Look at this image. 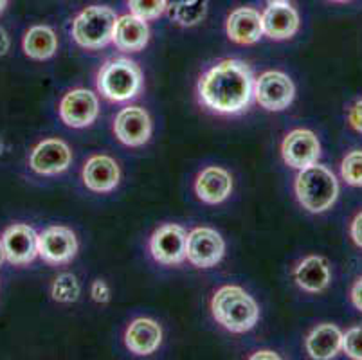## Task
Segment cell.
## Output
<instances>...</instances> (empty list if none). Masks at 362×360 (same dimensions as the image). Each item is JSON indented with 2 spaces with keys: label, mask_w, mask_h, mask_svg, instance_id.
<instances>
[{
  "label": "cell",
  "mask_w": 362,
  "mask_h": 360,
  "mask_svg": "<svg viewBox=\"0 0 362 360\" xmlns=\"http://www.w3.org/2000/svg\"><path fill=\"white\" fill-rule=\"evenodd\" d=\"M200 103L216 114H240L251 105L255 78L242 59L227 58L213 65L199 79Z\"/></svg>",
  "instance_id": "6da1fadb"
},
{
  "label": "cell",
  "mask_w": 362,
  "mask_h": 360,
  "mask_svg": "<svg viewBox=\"0 0 362 360\" xmlns=\"http://www.w3.org/2000/svg\"><path fill=\"white\" fill-rule=\"evenodd\" d=\"M211 313L222 328L231 333H245L259 321V306L255 297L236 285H226L211 299Z\"/></svg>",
  "instance_id": "7a4b0ae2"
},
{
  "label": "cell",
  "mask_w": 362,
  "mask_h": 360,
  "mask_svg": "<svg viewBox=\"0 0 362 360\" xmlns=\"http://www.w3.org/2000/svg\"><path fill=\"white\" fill-rule=\"evenodd\" d=\"M294 190L303 209L314 214L332 209L339 197V182L335 175L327 166L317 163L299 170Z\"/></svg>",
  "instance_id": "3957f363"
},
{
  "label": "cell",
  "mask_w": 362,
  "mask_h": 360,
  "mask_svg": "<svg viewBox=\"0 0 362 360\" xmlns=\"http://www.w3.org/2000/svg\"><path fill=\"white\" fill-rule=\"evenodd\" d=\"M96 85L100 94L108 101H130L143 88V71L136 62L128 58L108 59L98 72Z\"/></svg>",
  "instance_id": "277c9868"
},
{
  "label": "cell",
  "mask_w": 362,
  "mask_h": 360,
  "mask_svg": "<svg viewBox=\"0 0 362 360\" xmlns=\"http://www.w3.org/2000/svg\"><path fill=\"white\" fill-rule=\"evenodd\" d=\"M116 22V11L108 6H88L72 22V38L83 49H103L112 44Z\"/></svg>",
  "instance_id": "5b68a950"
},
{
  "label": "cell",
  "mask_w": 362,
  "mask_h": 360,
  "mask_svg": "<svg viewBox=\"0 0 362 360\" xmlns=\"http://www.w3.org/2000/svg\"><path fill=\"white\" fill-rule=\"evenodd\" d=\"M296 87L292 79L281 71H267L255 79V98L262 108L281 112L294 101Z\"/></svg>",
  "instance_id": "8992f818"
},
{
  "label": "cell",
  "mask_w": 362,
  "mask_h": 360,
  "mask_svg": "<svg viewBox=\"0 0 362 360\" xmlns=\"http://www.w3.org/2000/svg\"><path fill=\"white\" fill-rule=\"evenodd\" d=\"M226 242L218 231L211 227H197L187 233L186 260L197 269H211L222 262Z\"/></svg>",
  "instance_id": "52a82bcc"
},
{
  "label": "cell",
  "mask_w": 362,
  "mask_h": 360,
  "mask_svg": "<svg viewBox=\"0 0 362 360\" xmlns=\"http://www.w3.org/2000/svg\"><path fill=\"white\" fill-rule=\"evenodd\" d=\"M281 157L288 168L303 170L315 164L321 157V143L317 135L307 128H296L285 135L281 143Z\"/></svg>",
  "instance_id": "ba28073f"
},
{
  "label": "cell",
  "mask_w": 362,
  "mask_h": 360,
  "mask_svg": "<svg viewBox=\"0 0 362 360\" xmlns=\"http://www.w3.org/2000/svg\"><path fill=\"white\" fill-rule=\"evenodd\" d=\"M78 252V238L72 229L51 226L38 234V256L49 265H65Z\"/></svg>",
  "instance_id": "9c48e42d"
},
{
  "label": "cell",
  "mask_w": 362,
  "mask_h": 360,
  "mask_svg": "<svg viewBox=\"0 0 362 360\" xmlns=\"http://www.w3.org/2000/svg\"><path fill=\"white\" fill-rule=\"evenodd\" d=\"M100 115L98 95L87 88L69 91L60 101V117L71 128L90 127Z\"/></svg>",
  "instance_id": "30bf717a"
},
{
  "label": "cell",
  "mask_w": 362,
  "mask_h": 360,
  "mask_svg": "<svg viewBox=\"0 0 362 360\" xmlns=\"http://www.w3.org/2000/svg\"><path fill=\"white\" fill-rule=\"evenodd\" d=\"M187 233L182 226L164 223L150 238V252L163 265H179L186 260Z\"/></svg>",
  "instance_id": "8fae6325"
},
{
  "label": "cell",
  "mask_w": 362,
  "mask_h": 360,
  "mask_svg": "<svg viewBox=\"0 0 362 360\" xmlns=\"http://www.w3.org/2000/svg\"><path fill=\"white\" fill-rule=\"evenodd\" d=\"M72 163V151L62 139H45L33 148L29 168L38 175L64 173Z\"/></svg>",
  "instance_id": "7c38bea8"
},
{
  "label": "cell",
  "mask_w": 362,
  "mask_h": 360,
  "mask_svg": "<svg viewBox=\"0 0 362 360\" xmlns=\"http://www.w3.org/2000/svg\"><path fill=\"white\" fill-rule=\"evenodd\" d=\"M2 245L11 265H29L38 256V234L25 223H15L2 234Z\"/></svg>",
  "instance_id": "4fadbf2b"
},
{
  "label": "cell",
  "mask_w": 362,
  "mask_h": 360,
  "mask_svg": "<svg viewBox=\"0 0 362 360\" xmlns=\"http://www.w3.org/2000/svg\"><path fill=\"white\" fill-rule=\"evenodd\" d=\"M114 134L127 146H143L151 137V119L143 107H127L116 115Z\"/></svg>",
  "instance_id": "5bb4252c"
},
{
  "label": "cell",
  "mask_w": 362,
  "mask_h": 360,
  "mask_svg": "<svg viewBox=\"0 0 362 360\" xmlns=\"http://www.w3.org/2000/svg\"><path fill=\"white\" fill-rule=\"evenodd\" d=\"M83 184L94 193H110L119 186V164L110 155H92L83 166Z\"/></svg>",
  "instance_id": "9a60e30c"
},
{
  "label": "cell",
  "mask_w": 362,
  "mask_h": 360,
  "mask_svg": "<svg viewBox=\"0 0 362 360\" xmlns=\"http://www.w3.org/2000/svg\"><path fill=\"white\" fill-rule=\"evenodd\" d=\"M160 344H163V328L159 323L148 317H139L132 321L124 332V346L134 355H151L159 349Z\"/></svg>",
  "instance_id": "2e32d148"
},
{
  "label": "cell",
  "mask_w": 362,
  "mask_h": 360,
  "mask_svg": "<svg viewBox=\"0 0 362 360\" xmlns=\"http://www.w3.org/2000/svg\"><path fill=\"white\" fill-rule=\"evenodd\" d=\"M195 193L204 204H222L233 193V177L220 166H207L195 180Z\"/></svg>",
  "instance_id": "e0dca14e"
},
{
  "label": "cell",
  "mask_w": 362,
  "mask_h": 360,
  "mask_svg": "<svg viewBox=\"0 0 362 360\" xmlns=\"http://www.w3.org/2000/svg\"><path fill=\"white\" fill-rule=\"evenodd\" d=\"M227 36L238 45H252L263 36L262 15L252 8H238L226 22Z\"/></svg>",
  "instance_id": "ac0fdd59"
},
{
  "label": "cell",
  "mask_w": 362,
  "mask_h": 360,
  "mask_svg": "<svg viewBox=\"0 0 362 360\" xmlns=\"http://www.w3.org/2000/svg\"><path fill=\"white\" fill-rule=\"evenodd\" d=\"M148 42H150V29H148L146 20L132 15V13L117 16L112 44L116 45L119 51L139 52L146 47Z\"/></svg>",
  "instance_id": "d6986e66"
},
{
  "label": "cell",
  "mask_w": 362,
  "mask_h": 360,
  "mask_svg": "<svg viewBox=\"0 0 362 360\" xmlns=\"http://www.w3.org/2000/svg\"><path fill=\"white\" fill-rule=\"evenodd\" d=\"M263 36L271 40H288L299 31V15L292 4L267 6L262 15Z\"/></svg>",
  "instance_id": "ffe728a7"
},
{
  "label": "cell",
  "mask_w": 362,
  "mask_h": 360,
  "mask_svg": "<svg viewBox=\"0 0 362 360\" xmlns=\"http://www.w3.org/2000/svg\"><path fill=\"white\" fill-rule=\"evenodd\" d=\"M294 279L299 289H303L305 292H322V290H327L328 285H330V265H328L325 257L315 256V254L303 257L301 262L298 263V267L294 269Z\"/></svg>",
  "instance_id": "44dd1931"
},
{
  "label": "cell",
  "mask_w": 362,
  "mask_h": 360,
  "mask_svg": "<svg viewBox=\"0 0 362 360\" xmlns=\"http://www.w3.org/2000/svg\"><path fill=\"white\" fill-rule=\"evenodd\" d=\"M308 356L315 360H330L337 356L342 349V332L339 326L325 323L319 325L308 333L307 341H305Z\"/></svg>",
  "instance_id": "7402d4cb"
},
{
  "label": "cell",
  "mask_w": 362,
  "mask_h": 360,
  "mask_svg": "<svg viewBox=\"0 0 362 360\" xmlns=\"http://www.w3.org/2000/svg\"><path fill=\"white\" fill-rule=\"evenodd\" d=\"M25 56L36 62L52 58L58 51V36L49 25H33L22 42Z\"/></svg>",
  "instance_id": "603a6c76"
},
{
  "label": "cell",
  "mask_w": 362,
  "mask_h": 360,
  "mask_svg": "<svg viewBox=\"0 0 362 360\" xmlns=\"http://www.w3.org/2000/svg\"><path fill=\"white\" fill-rule=\"evenodd\" d=\"M81 294L78 277L71 272H64L56 277L51 286V296L56 303H74Z\"/></svg>",
  "instance_id": "cb8c5ba5"
},
{
  "label": "cell",
  "mask_w": 362,
  "mask_h": 360,
  "mask_svg": "<svg viewBox=\"0 0 362 360\" xmlns=\"http://www.w3.org/2000/svg\"><path fill=\"white\" fill-rule=\"evenodd\" d=\"M207 13V0H193L189 4L182 6V8L171 11L170 16L173 22H177L182 28H192L202 22L204 16Z\"/></svg>",
  "instance_id": "d4e9b609"
},
{
  "label": "cell",
  "mask_w": 362,
  "mask_h": 360,
  "mask_svg": "<svg viewBox=\"0 0 362 360\" xmlns=\"http://www.w3.org/2000/svg\"><path fill=\"white\" fill-rule=\"evenodd\" d=\"M341 177L354 187H362V150H354L342 158Z\"/></svg>",
  "instance_id": "484cf974"
},
{
  "label": "cell",
  "mask_w": 362,
  "mask_h": 360,
  "mask_svg": "<svg viewBox=\"0 0 362 360\" xmlns=\"http://www.w3.org/2000/svg\"><path fill=\"white\" fill-rule=\"evenodd\" d=\"M132 15L143 20H156L166 11V0H128Z\"/></svg>",
  "instance_id": "4316f807"
},
{
  "label": "cell",
  "mask_w": 362,
  "mask_h": 360,
  "mask_svg": "<svg viewBox=\"0 0 362 360\" xmlns=\"http://www.w3.org/2000/svg\"><path fill=\"white\" fill-rule=\"evenodd\" d=\"M342 352L350 359L362 360V326H354L342 333Z\"/></svg>",
  "instance_id": "83f0119b"
},
{
  "label": "cell",
  "mask_w": 362,
  "mask_h": 360,
  "mask_svg": "<svg viewBox=\"0 0 362 360\" xmlns=\"http://www.w3.org/2000/svg\"><path fill=\"white\" fill-rule=\"evenodd\" d=\"M90 296L96 303L105 305V303L110 301V289H108V285L103 281V279H96L90 286Z\"/></svg>",
  "instance_id": "f1b7e54d"
},
{
  "label": "cell",
  "mask_w": 362,
  "mask_h": 360,
  "mask_svg": "<svg viewBox=\"0 0 362 360\" xmlns=\"http://www.w3.org/2000/svg\"><path fill=\"white\" fill-rule=\"evenodd\" d=\"M348 123L355 132L362 134V99L351 105L348 110Z\"/></svg>",
  "instance_id": "f546056e"
},
{
  "label": "cell",
  "mask_w": 362,
  "mask_h": 360,
  "mask_svg": "<svg viewBox=\"0 0 362 360\" xmlns=\"http://www.w3.org/2000/svg\"><path fill=\"white\" fill-rule=\"evenodd\" d=\"M350 234L355 245L362 249V211L354 218V222L350 226Z\"/></svg>",
  "instance_id": "4dcf8cb0"
},
{
  "label": "cell",
  "mask_w": 362,
  "mask_h": 360,
  "mask_svg": "<svg viewBox=\"0 0 362 360\" xmlns=\"http://www.w3.org/2000/svg\"><path fill=\"white\" fill-rule=\"evenodd\" d=\"M351 303L355 308L362 312V277H358L355 285L351 286Z\"/></svg>",
  "instance_id": "1f68e13d"
},
{
  "label": "cell",
  "mask_w": 362,
  "mask_h": 360,
  "mask_svg": "<svg viewBox=\"0 0 362 360\" xmlns=\"http://www.w3.org/2000/svg\"><path fill=\"white\" fill-rule=\"evenodd\" d=\"M9 47H11V40H9L8 33H6V29L0 28V56L8 54Z\"/></svg>",
  "instance_id": "d6a6232c"
},
{
  "label": "cell",
  "mask_w": 362,
  "mask_h": 360,
  "mask_svg": "<svg viewBox=\"0 0 362 360\" xmlns=\"http://www.w3.org/2000/svg\"><path fill=\"white\" fill-rule=\"evenodd\" d=\"M252 360H262V359H271V360H278L279 355L276 352H271V349H262V352H256L251 355Z\"/></svg>",
  "instance_id": "836d02e7"
},
{
  "label": "cell",
  "mask_w": 362,
  "mask_h": 360,
  "mask_svg": "<svg viewBox=\"0 0 362 360\" xmlns=\"http://www.w3.org/2000/svg\"><path fill=\"white\" fill-rule=\"evenodd\" d=\"M189 2H193V0H166V11H175V9L182 8V6L189 4Z\"/></svg>",
  "instance_id": "e575fe53"
},
{
  "label": "cell",
  "mask_w": 362,
  "mask_h": 360,
  "mask_svg": "<svg viewBox=\"0 0 362 360\" xmlns=\"http://www.w3.org/2000/svg\"><path fill=\"white\" fill-rule=\"evenodd\" d=\"M278 4H291V0H267V6H278Z\"/></svg>",
  "instance_id": "d590c367"
},
{
  "label": "cell",
  "mask_w": 362,
  "mask_h": 360,
  "mask_svg": "<svg viewBox=\"0 0 362 360\" xmlns=\"http://www.w3.org/2000/svg\"><path fill=\"white\" fill-rule=\"evenodd\" d=\"M6 262V254H4V245H2V238H0V267Z\"/></svg>",
  "instance_id": "8d00e7d4"
},
{
  "label": "cell",
  "mask_w": 362,
  "mask_h": 360,
  "mask_svg": "<svg viewBox=\"0 0 362 360\" xmlns=\"http://www.w3.org/2000/svg\"><path fill=\"white\" fill-rule=\"evenodd\" d=\"M6 6H8V0H0V13L4 11Z\"/></svg>",
  "instance_id": "74e56055"
},
{
  "label": "cell",
  "mask_w": 362,
  "mask_h": 360,
  "mask_svg": "<svg viewBox=\"0 0 362 360\" xmlns=\"http://www.w3.org/2000/svg\"><path fill=\"white\" fill-rule=\"evenodd\" d=\"M332 2H350V0H332Z\"/></svg>",
  "instance_id": "f35d334b"
}]
</instances>
